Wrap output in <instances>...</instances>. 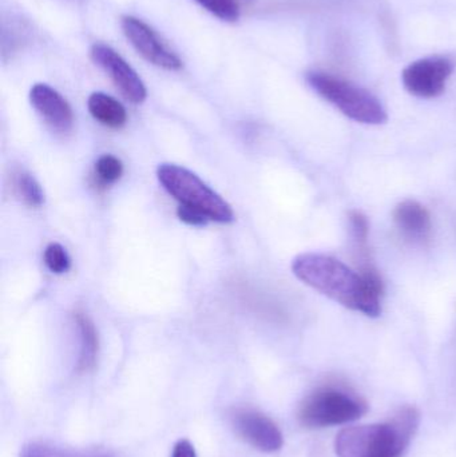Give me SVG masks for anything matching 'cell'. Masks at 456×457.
Returning a JSON list of instances; mask_svg holds the SVG:
<instances>
[{"label":"cell","mask_w":456,"mask_h":457,"mask_svg":"<svg viewBox=\"0 0 456 457\" xmlns=\"http://www.w3.org/2000/svg\"><path fill=\"white\" fill-rule=\"evenodd\" d=\"M292 271L300 281L351 311L369 317L382 314L385 287L375 268L355 271L331 255L304 253L294 258Z\"/></svg>","instance_id":"6da1fadb"},{"label":"cell","mask_w":456,"mask_h":457,"mask_svg":"<svg viewBox=\"0 0 456 457\" xmlns=\"http://www.w3.org/2000/svg\"><path fill=\"white\" fill-rule=\"evenodd\" d=\"M417 408L403 407L386 423L348 427L335 442L337 457H402L419 427Z\"/></svg>","instance_id":"7a4b0ae2"},{"label":"cell","mask_w":456,"mask_h":457,"mask_svg":"<svg viewBox=\"0 0 456 457\" xmlns=\"http://www.w3.org/2000/svg\"><path fill=\"white\" fill-rule=\"evenodd\" d=\"M311 87L340 112L364 125H383L388 115L382 102L366 88L323 71L307 74Z\"/></svg>","instance_id":"3957f363"},{"label":"cell","mask_w":456,"mask_h":457,"mask_svg":"<svg viewBox=\"0 0 456 457\" xmlns=\"http://www.w3.org/2000/svg\"><path fill=\"white\" fill-rule=\"evenodd\" d=\"M157 177L163 189L181 205L197 209L211 221L220 224L235 220L232 206L193 171L176 163H162L158 166Z\"/></svg>","instance_id":"277c9868"},{"label":"cell","mask_w":456,"mask_h":457,"mask_svg":"<svg viewBox=\"0 0 456 457\" xmlns=\"http://www.w3.org/2000/svg\"><path fill=\"white\" fill-rule=\"evenodd\" d=\"M369 405L361 397L342 389L321 388L299 408V421L307 428L343 426L363 418Z\"/></svg>","instance_id":"5b68a950"},{"label":"cell","mask_w":456,"mask_h":457,"mask_svg":"<svg viewBox=\"0 0 456 457\" xmlns=\"http://www.w3.org/2000/svg\"><path fill=\"white\" fill-rule=\"evenodd\" d=\"M452 71V59L442 55L427 56L409 64L402 72V82L411 96L433 99L444 93Z\"/></svg>","instance_id":"8992f818"},{"label":"cell","mask_w":456,"mask_h":457,"mask_svg":"<svg viewBox=\"0 0 456 457\" xmlns=\"http://www.w3.org/2000/svg\"><path fill=\"white\" fill-rule=\"evenodd\" d=\"M236 434L257 451L278 453L283 448L284 437L278 424L264 413L252 408H238L230 415Z\"/></svg>","instance_id":"52a82bcc"},{"label":"cell","mask_w":456,"mask_h":457,"mask_svg":"<svg viewBox=\"0 0 456 457\" xmlns=\"http://www.w3.org/2000/svg\"><path fill=\"white\" fill-rule=\"evenodd\" d=\"M90 56L96 66L101 67L118 90L131 104H142L146 99L147 91L136 70L109 46L96 43L91 47Z\"/></svg>","instance_id":"ba28073f"},{"label":"cell","mask_w":456,"mask_h":457,"mask_svg":"<svg viewBox=\"0 0 456 457\" xmlns=\"http://www.w3.org/2000/svg\"><path fill=\"white\" fill-rule=\"evenodd\" d=\"M123 34L134 48L154 66L176 71L182 67V61L158 37L157 32L145 21L134 16H123Z\"/></svg>","instance_id":"9c48e42d"},{"label":"cell","mask_w":456,"mask_h":457,"mask_svg":"<svg viewBox=\"0 0 456 457\" xmlns=\"http://www.w3.org/2000/svg\"><path fill=\"white\" fill-rule=\"evenodd\" d=\"M29 102L53 130L62 134L71 131L74 114L69 102L58 91L45 83H37L29 91Z\"/></svg>","instance_id":"30bf717a"},{"label":"cell","mask_w":456,"mask_h":457,"mask_svg":"<svg viewBox=\"0 0 456 457\" xmlns=\"http://www.w3.org/2000/svg\"><path fill=\"white\" fill-rule=\"evenodd\" d=\"M394 222L403 238L412 244L430 241L433 221L427 209L415 200L402 201L394 211Z\"/></svg>","instance_id":"8fae6325"},{"label":"cell","mask_w":456,"mask_h":457,"mask_svg":"<svg viewBox=\"0 0 456 457\" xmlns=\"http://www.w3.org/2000/svg\"><path fill=\"white\" fill-rule=\"evenodd\" d=\"M75 322L79 330V356L77 361V372L87 373L94 370L98 359L99 343L95 327L85 313H75Z\"/></svg>","instance_id":"7c38bea8"},{"label":"cell","mask_w":456,"mask_h":457,"mask_svg":"<svg viewBox=\"0 0 456 457\" xmlns=\"http://www.w3.org/2000/svg\"><path fill=\"white\" fill-rule=\"evenodd\" d=\"M88 112L94 120L107 128L120 129L128 120V112L122 104L104 93H93L87 101Z\"/></svg>","instance_id":"4fadbf2b"},{"label":"cell","mask_w":456,"mask_h":457,"mask_svg":"<svg viewBox=\"0 0 456 457\" xmlns=\"http://www.w3.org/2000/svg\"><path fill=\"white\" fill-rule=\"evenodd\" d=\"M19 457H117L106 451L71 450L50 443L32 442L21 448Z\"/></svg>","instance_id":"5bb4252c"},{"label":"cell","mask_w":456,"mask_h":457,"mask_svg":"<svg viewBox=\"0 0 456 457\" xmlns=\"http://www.w3.org/2000/svg\"><path fill=\"white\" fill-rule=\"evenodd\" d=\"M15 190L18 197L32 208H37L45 203V193L37 179L26 171H21L15 177Z\"/></svg>","instance_id":"9a60e30c"},{"label":"cell","mask_w":456,"mask_h":457,"mask_svg":"<svg viewBox=\"0 0 456 457\" xmlns=\"http://www.w3.org/2000/svg\"><path fill=\"white\" fill-rule=\"evenodd\" d=\"M348 220H350L351 234L355 242L356 252L364 258L367 254V242L369 237V220L359 211L351 212Z\"/></svg>","instance_id":"2e32d148"},{"label":"cell","mask_w":456,"mask_h":457,"mask_svg":"<svg viewBox=\"0 0 456 457\" xmlns=\"http://www.w3.org/2000/svg\"><path fill=\"white\" fill-rule=\"evenodd\" d=\"M123 165L120 160L112 154L99 157L95 163V176L104 185L114 184L122 177Z\"/></svg>","instance_id":"e0dca14e"},{"label":"cell","mask_w":456,"mask_h":457,"mask_svg":"<svg viewBox=\"0 0 456 457\" xmlns=\"http://www.w3.org/2000/svg\"><path fill=\"white\" fill-rule=\"evenodd\" d=\"M203 8L225 21H237L240 18V7L236 0H195Z\"/></svg>","instance_id":"ac0fdd59"},{"label":"cell","mask_w":456,"mask_h":457,"mask_svg":"<svg viewBox=\"0 0 456 457\" xmlns=\"http://www.w3.org/2000/svg\"><path fill=\"white\" fill-rule=\"evenodd\" d=\"M43 258H45L46 266L55 274L66 273L71 266V260H70L66 249L56 242L46 247Z\"/></svg>","instance_id":"d6986e66"},{"label":"cell","mask_w":456,"mask_h":457,"mask_svg":"<svg viewBox=\"0 0 456 457\" xmlns=\"http://www.w3.org/2000/svg\"><path fill=\"white\" fill-rule=\"evenodd\" d=\"M177 216H178V219L181 220L182 222L190 225V227H205L208 221H211L203 212L184 205H179L178 211H177Z\"/></svg>","instance_id":"ffe728a7"},{"label":"cell","mask_w":456,"mask_h":457,"mask_svg":"<svg viewBox=\"0 0 456 457\" xmlns=\"http://www.w3.org/2000/svg\"><path fill=\"white\" fill-rule=\"evenodd\" d=\"M171 457H197L195 445L187 439L178 440L174 445Z\"/></svg>","instance_id":"44dd1931"}]
</instances>
